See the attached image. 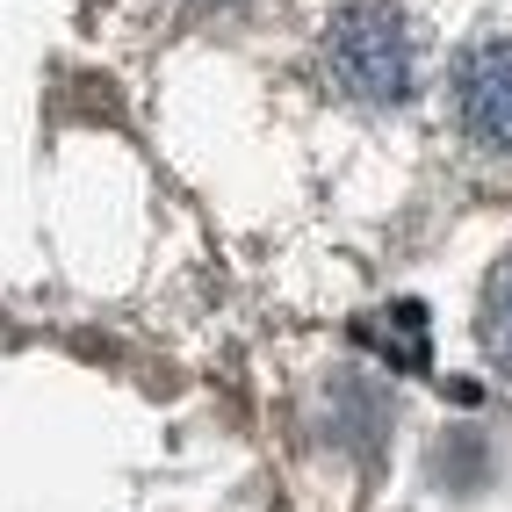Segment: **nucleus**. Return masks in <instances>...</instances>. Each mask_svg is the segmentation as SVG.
<instances>
[{
  "mask_svg": "<svg viewBox=\"0 0 512 512\" xmlns=\"http://www.w3.org/2000/svg\"><path fill=\"white\" fill-rule=\"evenodd\" d=\"M325 73L361 109H397L419 87V44L397 0H347L325 22Z\"/></svg>",
  "mask_w": 512,
  "mask_h": 512,
  "instance_id": "nucleus-1",
  "label": "nucleus"
},
{
  "mask_svg": "<svg viewBox=\"0 0 512 512\" xmlns=\"http://www.w3.org/2000/svg\"><path fill=\"white\" fill-rule=\"evenodd\" d=\"M455 123L469 145L512 152V37H476L455 58Z\"/></svg>",
  "mask_w": 512,
  "mask_h": 512,
  "instance_id": "nucleus-2",
  "label": "nucleus"
},
{
  "mask_svg": "<svg viewBox=\"0 0 512 512\" xmlns=\"http://www.w3.org/2000/svg\"><path fill=\"white\" fill-rule=\"evenodd\" d=\"M484 347H491V361L512 375V260L491 275V289H484Z\"/></svg>",
  "mask_w": 512,
  "mask_h": 512,
  "instance_id": "nucleus-3",
  "label": "nucleus"
}]
</instances>
